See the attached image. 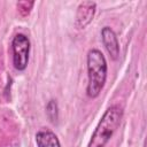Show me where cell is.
<instances>
[{
    "mask_svg": "<svg viewBox=\"0 0 147 147\" xmlns=\"http://www.w3.org/2000/svg\"><path fill=\"white\" fill-rule=\"evenodd\" d=\"M87 76L88 83L86 94L94 99L102 91L107 78V61L105 55L98 48H92L87 53Z\"/></svg>",
    "mask_w": 147,
    "mask_h": 147,
    "instance_id": "6da1fadb",
    "label": "cell"
},
{
    "mask_svg": "<svg viewBox=\"0 0 147 147\" xmlns=\"http://www.w3.org/2000/svg\"><path fill=\"white\" fill-rule=\"evenodd\" d=\"M123 109L119 106H110L99 121L87 147H105L121 124Z\"/></svg>",
    "mask_w": 147,
    "mask_h": 147,
    "instance_id": "7a4b0ae2",
    "label": "cell"
},
{
    "mask_svg": "<svg viewBox=\"0 0 147 147\" xmlns=\"http://www.w3.org/2000/svg\"><path fill=\"white\" fill-rule=\"evenodd\" d=\"M11 52H13L14 68L18 71L25 70L29 63V54H30L29 38L23 33L16 34L11 41Z\"/></svg>",
    "mask_w": 147,
    "mask_h": 147,
    "instance_id": "3957f363",
    "label": "cell"
},
{
    "mask_svg": "<svg viewBox=\"0 0 147 147\" xmlns=\"http://www.w3.org/2000/svg\"><path fill=\"white\" fill-rule=\"evenodd\" d=\"M96 3L93 1H83L77 7L75 25L77 29H85L94 17Z\"/></svg>",
    "mask_w": 147,
    "mask_h": 147,
    "instance_id": "277c9868",
    "label": "cell"
},
{
    "mask_svg": "<svg viewBox=\"0 0 147 147\" xmlns=\"http://www.w3.org/2000/svg\"><path fill=\"white\" fill-rule=\"evenodd\" d=\"M101 39H102L103 46L106 47L111 59L117 60L119 56V44L114 30L109 26H103L101 29Z\"/></svg>",
    "mask_w": 147,
    "mask_h": 147,
    "instance_id": "5b68a950",
    "label": "cell"
},
{
    "mask_svg": "<svg viewBox=\"0 0 147 147\" xmlns=\"http://www.w3.org/2000/svg\"><path fill=\"white\" fill-rule=\"evenodd\" d=\"M36 142L37 147H61L59 138L49 130L38 131L36 134Z\"/></svg>",
    "mask_w": 147,
    "mask_h": 147,
    "instance_id": "8992f818",
    "label": "cell"
},
{
    "mask_svg": "<svg viewBox=\"0 0 147 147\" xmlns=\"http://www.w3.org/2000/svg\"><path fill=\"white\" fill-rule=\"evenodd\" d=\"M46 114L52 123H56L59 119V106L55 100H49L46 105Z\"/></svg>",
    "mask_w": 147,
    "mask_h": 147,
    "instance_id": "52a82bcc",
    "label": "cell"
},
{
    "mask_svg": "<svg viewBox=\"0 0 147 147\" xmlns=\"http://www.w3.org/2000/svg\"><path fill=\"white\" fill-rule=\"evenodd\" d=\"M33 5H34L33 1H20V2H17V8L22 16H26L30 13Z\"/></svg>",
    "mask_w": 147,
    "mask_h": 147,
    "instance_id": "ba28073f",
    "label": "cell"
}]
</instances>
